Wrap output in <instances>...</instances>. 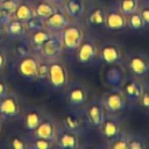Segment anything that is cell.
I'll list each match as a JSON object with an SVG mask.
<instances>
[{
    "mask_svg": "<svg viewBox=\"0 0 149 149\" xmlns=\"http://www.w3.org/2000/svg\"><path fill=\"white\" fill-rule=\"evenodd\" d=\"M99 128L102 137H105L107 141H111L121 134V125L116 115H112V114L106 115L105 121Z\"/></svg>",
    "mask_w": 149,
    "mask_h": 149,
    "instance_id": "obj_18",
    "label": "cell"
},
{
    "mask_svg": "<svg viewBox=\"0 0 149 149\" xmlns=\"http://www.w3.org/2000/svg\"><path fill=\"white\" fill-rule=\"evenodd\" d=\"M85 114L87 122L94 128H99L107 115L101 100H93L92 102H90L85 109Z\"/></svg>",
    "mask_w": 149,
    "mask_h": 149,
    "instance_id": "obj_11",
    "label": "cell"
},
{
    "mask_svg": "<svg viewBox=\"0 0 149 149\" xmlns=\"http://www.w3.org/2000/svg\"><path fill=\"white\" fill-rule=\"evenodd\" d=\"M139 13L143 20L144 26L149 27V5H144L141 8H139Z\"/></svg>",
    "mask_w": 149,
    "mask_h": 149,
    "instance_id": "obj_38",
    "label": "cell"
},
{
    "mask_svg": "<svg viewBox=\"0 0 149 149\" xmlns=\"http://www.w3.org/2000/svg\"><path fill=\"white\" fill-rule=\"evenodd\" d=\"M137 102H139V105L141 107H143L144 109L149 111V85H144L142 95L140 97Z\"/></svg>",
    "mask_w": 149,
    "mask_h": 149,
    "instance_id": "obj_37",
    "label": "cell"
},
{
    "mask_svg": "<svg viewBox=\"0 0 149 149\" xmlns=\"http://www.w3.org/2000/svg\"><path fill=\"white\" fill-rule=\"evenodd\" d=\"M62 123H63V127L64 128H66L69 130H72V132H76L78 134H79V132L84 127V120H83V118L78 113H76V112L65 113L62 116Z\"/></svg>",
    "mask_w": 149,
    "mask_h": 149,
    "instance_id": "obj_21",
    "label": "cell"
},
{
    "mask_svg": "<svg viewBox=\"0 0 149 149\" xmlns=\"http://www.w3.org/2000/svg\"><path fill=\"white\" fill-rule=\"evenodd\" d=\"M54 34V31L49 30L48 28H43V29H40V30H36V31H31V33H28L27 34V40L33 49V51L35 54H38L42 44Z\"/></svg>",
    "mask_w": 149,
    "mask_h": 149,
    "instance_id": "obj_20",
    "label": "cell"
},
{
    "mask_svg": "<svg viewBox=\"0 0 149 149\" xmlns=\"http://www.w3.org/2000/svg\"><path fill=\"white\" fill-rule=\"evenodd\" d=\"M143 87H144V84H143L142 79L136 78L130 74V76H126L120 90L127 98V101L136 104L139 101L140 97L142 95Z\"/></svg>",
    "mask_w": 149,
    "mask_h": 149,
    "instance_id": "obj_7",
    "label": "cell"
},
{
    "mask_svg": "<svg viewBox=\"0 0 149 149\" xmlns=\"http://www.w3.org/2000/svg\"><path fill=\"white\" fill-rule=\"evenodd\" d=\"M0 130H1V121H0Z\"/></svg>",
    "mask_w": 149,
    "mask_h": 149,
    "instance_id": "obj_44",
    "label": "cell"
},
{
    "mask_svg": "<svg viewBox=\"0 0 149 149\" xmlns=\"http://www.w3.org/2000/svg\"><path fill=\"white\" fill-rule=\"evenodd\" d=\"M127 26L132 30H141V29H143L144 23H143V20L141 17L139 10L127 15Z\"/></svg>",
    "mask_w": 149,
    "mask_h": 149,
    "instance_id": "obj_29",
    "label": "cell"
},
{
    "mask_svg": "<svg viewBox=\"0 0 149 149\" xmlns=\"http://www.w3.org/2000/svg\"><path fill=\"white\" fill-rule=\"evenodd\" d=\"M43 114L37 108H30L28 109L23 115V126L27 129V132L33 133V130L40 125V122L43 120Z\"/></svg>",
    "mask_w": 149,
    "mask_h": 149,
    "instance_id": "obj_23",
    "label": "cell"
},
{
    "mask_svg": "<svg viewBox=\"0 0 149 149\" xmlns=\"http://www.w3.org/2000/svg\"><path fill=\"white\" fill-rule=\"evenodd\" d=\"M55 143L62 149H77L79 147V134L64 127L58 128Z\"/></svg>",
    "mask_w": 149,
    "mask_h": 149,
    "instance_id": "obj_15",
    "label": "cell"
},
{
    "mask_svg": "<svg viewBox=\"0 0 149 149\" xmlns=\"http://www.w3.org/2000/svg\"><path fill=\"white\" fill-rule=\"evenodd\" d=\"M54 6H56V7H62L63 6V3L65 2V0H49Z\"/></svg>",
    "mask_w": 149,
    "mask_h": 149,
    "instance_id": "obj_42",
    "label": "cell"
},
{
    "mask_svg": "<svg viewBox=\"0 0 149 149\" xmlns=\"http://www.w3.org/2000/svg\"><path fill=\"white\" fill-rule=\"evenodd\" d=\"M40 55L33 52L31 55H28L26 57H22L19 59L17 63V72L21 77L28 79V80H34L37 79V64H38Z\"/></svg>",
    "mask_w": 149,
    "mask_h": 149,
    "instance_id": "obj_8",
    "label": "cell"
},
{
    "mask_svg": "<svg viewBox=\"0 0 149 149\" xmlns=\"http://www.w3.org/2000/svg\"><path fill=\"white\" fill-rule=\"evenodd\" d=\"M62 7L65 10V13L73 20L79 19L85 13L84 0H65Z\"/></svg>",
    "mask_w": 149,
    "mask_h": 149,
    "instance_id": "obj_24",
    "label": "cell"
},
{
    "mask_svg": "<svg viewBox=\"0 0 149 149\" xmlns=\"http://www.w3.org/2000/svg\"><path fill=\"white\" fill-rule=\"evenodd\" d=\"M105 27L108 30H123L127 27V16L122 14L118 7L106 9V17H105Z\"/></svg>",
    "mask_w": 149,
    "mask_h": 149,
    "instance_id": "obj_16",
    "label": "cell"
},
{
    "mask_svg": "<svg viewBox=\"0 0 149 149\" xmlns=\"http://www.w3.org/2000/svg\"><path fill=\"white\" fill-rule=\"evenodd\" d=\"M140 8V1L139 0H120L118 5V9L125 14L126 16L137 12Z\"/></svg>",
    "mask_w": 149,
    "mask_h": 149,
    "instance_id": "obj_28",
    "label": "cell"
},
{
    "mask_svg": "<svg viewBox=\"0 0 149 149\" xmlns=\"http://www.w3.org/2000/svg\"><path fill=\"white\" fill-rule=\"evenodd\" d=\"M61 38H62V43H63V48L69 51H76V49L78 48V45L80 44V42L84 38V30L81 28V26L79 23L76 22H70L61 33Z\"/></svg>",
    "mask_w": 149,
    "mask_h": 149,
    "instance_id": "obj_4",
    "label": "cell"
},
{
    "mask_svg": "<svg viewBox=\"0 0 149 149\" xmlns=\"http://www.w3.org/2000/svg\"><path fill=\"white\" fill-rule=\"evenodd\" d=\"M98 57V47L90 37H84L78 48L76 49V59L78 63L87 65L95 61Z\"/></svg>",
    "mask_w": 149,
    "mask_h": 149,
    "instance_id": "obj_6",
    "label": "cell"
},
{
    "mask_svg": "<svg viewBox=\"0 0 149 149\" xmlns=\"http://www.w3.org/2000/svg\"><path fill=\"white\" fill-rule=\"evenodd\" d=\"M48 81L50 86L55 90H62L68 86L69 74L66 65L59 58L49 62V72H48Z\"/></svg>",
    "mask_w": 149,
    "mask_h": 149,
    "instance_id": "obj_2",
    "label": "cell"
},
{
    "mask_svg": "<svg viewBox=\"0 0 149 149\" xmlns=\"http://www.w3.org/2000/svg\"><path fill=\"white\" fill-rule=\"evenodd\" d=\"M21 107L19 98L15 93L9 92L6 97L0 99V118L1 119H12L20 114Z\"/></svg>",
    "mask_w": 149,
    "mask_h": 149,
    "instance_id": "obj_9",
    "label": "cell"
},
{
    "mask_svg": "<svg viewBox=\"0 0 149 149\" xmlns=\"http://www.w3.org/2000/svg\"><path fill=\"white\" fill-rule=\"evenodd\" d=\"M101 102L108 114L118 115L126 109L128 101L120 88H111L109 91L104 93Z\"/></svg>",
    "mask_w": 149,
    "mask_h": 149,
    "instance_id": "obj_1",
    "label": "cell"
},
{
    "mask_svg": "<svg viewBox=\"0 0 149 149\" xmlns=\"http://www.w3.org/2000/svg\"><path fill=\"white\" fill-rule=\"evenodd\" d=\"M20 1L21 0H3L2 2H0V5L3 9H6L13 16V14H14L15 9L17 8V5L20 3Z\"/></svg>",
    "mask_w": 149,
    "mask_h": 149,
    "instance_id": "obj_36",
    "label": "cell"
},
{
    "mask_svg": "<svg viewBox=\"0 0 149 149\" xmlns=\"http://www.w3.org/2000/svg\"><path fill=\"white\" fill-rule=\"evenodd\" d=\"M125 78L126 72L121 64H109L104 72V80L111 88H120Z\"/></svg>",
    "mask_w": 149,
    "mask_h": 149,
    "instance_id": "obj_12",
    "label": "cell"
},
{
    "mask_svg": "<svg viewBox=\"0 0 149 149\" xmlns=\"http://www.w3.org/2000/svg\"><path fill=\"white\" fill-rule=\"evenodd\" d=\"M107 147L109 149H128V135L121 133L115 139L108 141Z\"/></svg>",
    "mask_w": 149,
    "mask_h": 149,
    "instance_id": "obj_30",
    "label": "cell"
},
{
    "mask_svg": "<svg viewBox=\"0 0 149 149\" xmlns=\"http://www.w3.org/2000/svg\"><path fill=\"white\" fill-rule=\"evenodd\" d=\"M98 56L101 62L109 64H121L122 62V50L116 43H106L102 45L100 51H98Z\"/></svg>",
    "mask_w": 149,
    "mask_h": 149,
    "instance_id": "obj_13",
    "label": "cell"
},
{
    "mask_svg": "<svg viewBox=\"0 0 149 149\" xmlns=\"http://www.w3.org/2000/svg\"><path fill=\"white\" fill-rule=\"evenodd\" d=\"M9 146L13 149H27V148H29L28 142L23 141L19 136H12L9 139Z\"/></svg>",
    "mask_w": 149,
    "mask_h": 149,
    "instance_id": "obj_35",
    "label": "cell"
},
{
    "mask_svg": "<svg viewBox=\"0 0 149 149\" xmlns=\"http://www.w3.org/2000/svg\"><path fill=\"white\" fill-rule=\"evenodd\" d=\"M49 72V62L40 56L37 64V79H47Z\"/></svg>",
    "mask_w": 149,
    "mask_h": 149,
    "instance_id": "obj_34",
    "label": "cell"
},
{
    "mask_svg": "<svg viewBox=\"0 0 149 149\" xmlns=\"http://www.w3.org/2000/svg\"><path fill=\"white\" fill-rule=\"evenodd\" d=\"M9 93V88L6 81L0 80V99H2L3 97H6Z\"/></svg>",
    "mask_w": 149,
    "mask_h": 149,
    "instance_id": "obj_40",
    "label": "cell"
},
{
    "mask_svg": "<svg viewBox=\"0 0 149 149\" xmlns=\"http://www.w3.org/2000/svg\"><path fill=\"white\" fill-rule=\"evenodd\" d=\"M26 24V28H27V31L28 33H31V31H36V30H40V29H43V28H47L45 27V22H44V19L42 17H38V16H33L30 20H28L27 22H24Z\"/></svg>",
    "mask_w": 149,
    "mask_h": 149,
    "instance_id": "obj_31",
    "label": "cell"
},
{
    "mask_svg": "<svg viewBox=\"0 0 149 149\" xmlns=\"http://www.w3.org/2000/svg\"><path fill=\"white\" fill-rule=\"evenodd\" d=\"M44 22H45V27L49 30L54 33H61L71 22V17L65 13L63 7H57L52 12V14L44 20Z\"/></svg>",
    "mask_w": 149,
    "mask_h": 149,
    "instance_id": "obj_10",
    "label": "cell"
},
{
    "mask_svg": "<svg viewBox=\"0 0 149 149\" xmlns=\"http://www.w3.org/2000/svg\"><path fill=\"white\" fill-rule=\"evenodd\" d=\"M66 101L71 107H81L87 102V91L81 84L74 83L66 92Z\"/></svg>",
    "mask_w": 149,
    "mask_h": 149,
    "instance_id": "obj_17",
    "label": "cell"
},
{
    "mask_svg": "<svg viewBox=\"0 0 149 149\" xmlns=\"http://www.w3.org/2000/svg\"><path fill=\"white\" fill-rule=\"evenodd\" d=\"M125 66L132 76L143 79L149 76V56L143 52H133L126 57Z\"/></svg>",
    "mask_w": 149,
    "mask_h": 149,
    "instance_id": "obj_3",
    "label": "cell"
},
{
    "mask_svg": "<svg viewBox=\"0 0 149 149\" xmlns=\"http://www.w3.org/2000/svg\"><path fill=\"white\" fill-rule=\"evenodd\" d=\"M3 35H5V26L0 23V38H1Z\"/></svg>",
    "mask_w": 149,
    "mask_h": 149,
    "instance_id": "obj_43",
    "label": "cell"
},
{
    "mask_svg": "<svg viewBox=\"0 0 149 149\" xmlns=\"http://www.w3.org/2000/svg\"><path fill=\"white\" fill-rule=\"evenodd\" d=\"M6 64H7V56H6L5 51H2L0 49V71L5 69Z\"/></svg>",
    "mask_w": 149,
    "mask_h": 149,
    "instance_id": "obj_41",
    "label": "cell"
},
{
    "mask_svg": "<svg viewBox=\"0 0 149 149\" xmlns=\"http://www.w3.org/2000/svg\"><path fill=\"white\" fill-rule=\"evenodd\" d=\"M33 7H34V12L35 15L42 19H47L49 15L52 14V12L57 8L56 6H54L49 0H37L35 2H31Z\"/></svg>",
    "mask_w": 149,
    "mask_h": 149,
    "instance_id": "obj_26",
    "label": "cell"
},
{
    "mask_svg": "<svg viewBox=\"0 0 149 149\" xmlns=\"http://www.w3.org/2000/svg\"><path fill=\"white\" fill-rule=\"evenodd\" d=\"M12 17H13V16H12L6 9H3V8L1 7V5H0V23L5 26Z\"/></svg>",
    "mask_w": 149,
    "mask_h": 149,
    "instance_id": "obj_39",
    "label": "cell"
},
{
    "mask_svg": "<svg viewBox=\"0 0 149 149\" xmlns=\"http://www.w3.org/2000/svg\"><path fill=\"white\" fill-rule=\"evenodd\" d=\"M147 142L143 137L137 135H128V149H144Z\"/></svg>",
    "mask_w": 149,
    "mask_h": 149,
    "instance_id": "obj_33",
    "label": "cell"
},
{
    "mask_svg": "<svg viewBox=\"0 0 149 149\" xmlns=\"http://www.w3.org/2000/svg\"><path fill=\"white\" fill-rule=\"evenodd\" d=\"M5 34H7L10 37V40L17 41V40H21V38L26 37L27 34H28V31H27V28H26L24 22L12 17L5 24Z\"/></svg>",
    "mask_w": 149,
    "mask_h": 149,
    "instance_id": "obj_19",
    "label": "cell"
},
{
    "mask_svg": "<svg viewBox=\"0 0 149 149\" xmlns=\"http://www.w3.org/2000/svg\"><path fill=\"white\" fill-rule=\"evenodd\" d=\"M64 48H63V43H62V38L59 33H54L41 47L38 55L47 59L48 62L55 61L57 58L61 57L62 52H63Z\"/></svg>",
    "mask_w": 149,
    "mask_h": 149,
    "instance_id": "obj_5",
    "label": "cell"
},
{
    "mask_svg": "<svg viewBox=\"0 0 149 149\" xmlns=\"http://www.w3.org/2000/svg\"><path fill=\"white\" fill-rule=\"evenodd\" d=\"M34 51L27 40V37H23L21 40H17V44L13 48V54L15 57H17L19 59L22 57H26L28 55H31Z\"/></svg>",
    "mask_w": 149,
    "mask_h": 149,
    "instance_id": "obj_27",
    "label": "cell"
},
{
    "mask_svg": "<svg viewBox=\"0 0 149 149\" xmlns=\"http://www.w3.org/2000/svg\"><path fill=\"white\" fill-rule=\"evenodd\" d=\"M57 130H58V127H57L56 122L51 118L48 116V118H43V120L33 130L31 134L34 137L45 139V140H49L55 143L56 136H57Z\"/></svg>",
    "mask_w": 149,
    "mask_h": 149,
    "instance_id": "obj_14",
    "label": "cell"
},
{
    "mask_svg": "<svg viewBox=\"0 0 149 149\" xmlns=\"http://www.w3.org/2000/svg\"><path fill=\"white\" fill-rule=\"evenodd\" d=\"M106 17V8L102 6H92L87 13V23L92 27H102L105 26Z\"/></svg>",
    "mask_w": 149,
    "mask_h": 149,
    "instance_id": "obj_22",
    "label": "cell"
},
{
    "mask_svg": "<svg viewBox=\"0 0 149 149\" xmlns=\"http://www.w3.org/2000/svg\"><path fill=\"white\" fill-rule=\"evenodd\" d=\"M29 148L30 149H50L54 147V142L45 140V139H41V137H34V140L28 142Z\"/></svg>",
    "mask_w": 149,
    "mask_h": 149,
    "instance_id": "obj_32",
    "label": "cell"
},
{
    "mask_svg": "<svg viewBox=\"0 0 149 149\" xmlns=\"http://www.w3.org/2000/svg\"><path fill=\"white\" fill-rule=\"evenodd\" d=\"M2 1H3V0H0V2H2Z\"/></svg>",
    "mask_w": 149,
    "mask_h": 149,
    "instance_id": "obj_45",
    "label": "cell"
},
{
    "mask_svg": "<svg viewBox=\"0 0 149 149\" xmlns=\"http://www.w3.org/2000/svg\"><path fill=\"white\" fill-rule=\"evenodd\" d=\"M33 16H35L33 3L28 2L26 0H21L20 3L17 5V8L15 9V12L13 14V17L16 19V20H20L22 22H27Z\"/></svg>",
    "mask_w": 149,
    "mask_h": 149,
    "instance_id": "obj_25",
    "label": "cell"
}]
</instances>
